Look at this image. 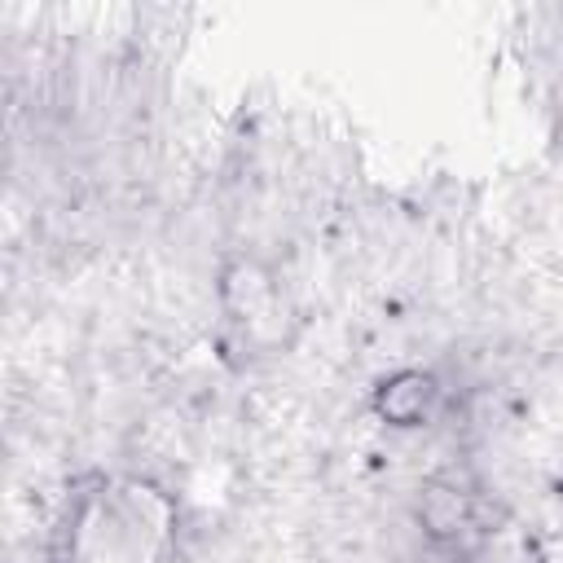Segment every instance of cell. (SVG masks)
Here are the masks:
<instances>
[{"label":"cell","mask_w":563,"mask_h":563,"mask_svg":"<svg viewBox=\"0 0 563 563\" xmlns=\"http://www.w3.org/2000/svg\"><path fill=\"white\" fill-rule=\"evenodd\" d=\"M440 405V383L427 369H400L374 391V409L387 427H422Z\"/></svg>","instance_id":"cell-1"},{"label":"cell","mask_w":563,"mask_h":563,"mask_svg":"<svg viewBox=\"0 0 563 563\" xmlns=\"http://www.w3.org/2000/svg\"><path fill=\"white\" fill-rule=\"evenodd\" d=\"M422 528L431 537H457L462 528H471V510H466V497L453 493V488H427L422 497Z\"/></svg>","instance_id":"cell-2"}]
</instances>
